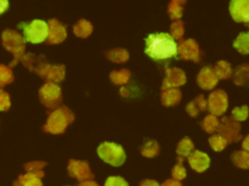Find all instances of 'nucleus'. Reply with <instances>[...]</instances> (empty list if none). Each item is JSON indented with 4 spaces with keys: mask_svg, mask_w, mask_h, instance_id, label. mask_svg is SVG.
Returning a JSON list of instances; mask_svg holds the SVG:
<instances>
[{
    "mask_svg": "<svg viewBox=\"0 0 249 186\" xmlns=\"http://www.w3.org/2000/svg\"><path fill=\"white\" fill-rule=\"evenodd\" d=\"M145 53L157 62L177 57V43L168 33H153L145 39Z\"/></svg>",
    "mask_w": 249,
    "mask_h": 186,
    "instance_id": "f257e3e1",
    "label": "nucleus"
},
{
    "mask_svg": "<svg viewBox=\"0 0 249 186\" xmlns=\"http://www.w3.org/2000/svg\"><path fill=\"white\" fill-rule=\"evenodd\" d=\"M74 114L67 107H58L52 111H48L47 122L42 129L50 134H62L66 127L74 121Z\"/></svg>",
    "mask_w": 249,
    "mask_h": 186,
    "instance_id": "f03ea898",
    "label": "nucleus"
},
{
    "mask_svg": "<svg viewBox=\"0 0 249 186\" xmlns=\"http://www.w3.org/2000/svg\"><path fill=\"white\" fill-rule=\"evenodd\" d=\"M1 38H2V45L5 47V49L13 53V60L11 61L9 67L10 68L14 67L24 55V50H25L24 38L18 32L12 29L4 30Z\"/></svg>",
    "mask_w": 249,
    "mask_h": 186,
    "instance_id": "7ed1b4c3",
    "label": "nucleus"
},
{
    "mask_svg": "<svg viewBox=\"0 0 249 186\" xmlns=\"http://www.w3.org/2000/svg\"><path fill=\"white\" fill-rule=\"evenodd\" d=\"M18 27L23 31L25 42L39 44L48 38V23L41 19H34L31 22H20Z\"/></svg>",
    "mask_w": 249,
    "mask_h": 186,
    "instance_id": "20e7f679",
    "label": "nucleus"
},
{
    "mask_svg": "<svg viewBox=\"0 0 249 186\" xmlns=\"http://www.w3.org/2000/svg\"><path fill=\"white\" fill-rule=\"evenodd\" d=\"M97 154L105 163L114 167H119L125 161V152L124 148L115 142H102L97 147Z\"/></svg>",
    "mask_w": 249,
    "mask_h": 186,
    "instance_id": "39448f33",
    "label": "nucleus"
},
{
    "mask_svg": "<svg viewBox=\"0 0 249 186\" xmlns=\"http://www.w3.org/2000/svg\"><path fill=\"white\" fill-rule=\"evenodd\" d=\"M39 99L41 103L50 109L57 108L62 102V92L59 85L47 82L39 89Z\"/></svg>",
    "mask_w": 249,
    "mask_h": 186,
    "instance_id": "423d86ee",
    "label": "nucleus"
},
{
    "mask_svg": "<svg viewBox=\"0 0 249 186\" xmlns=\"http://www.w3.org/2000/svg\"><path fill=\"white\" fill-rule=\"evenodd\" d=\"M240 124L229 116H224L220 120V124L218 127V135L225 138L228 142H235L241 140L240 135Z\"/></svg>",
    "mask_w": 249,
    "mask_h": 186,
    "instance_id": "0eeeda50",
    "label": "nucleus"
},
{
    "mask_svg": "<svg viewBox=\"0 0 249 186\" xmlns=\"http://www.w3.org/2000/svg\"><path fill=\"white\" fill-rule=\"evenodd\" d=\"M200 56V50L198 44L194 39L180 40L177 44V57L176 59L192 60L198 62Z\"/></svg>",
    "mask_w": 249,
    "mask_h": 186,
    "instance_id": "6e6552de",
    "label": "nucleus"
},
{
    "mask_svg": "<svg viewBox=\"0 0 249 186\" xmlns=\"http://www.w3.org/2000/svg\"><path fill=\"white\" fill-rule=\"evenodd\" d=\"M20 61L26 68H28L29 71L35 72L43 78H46V76L51 68V65L47 62L44 55H39L36 57L33 53H26L21 57Z\"/></svg>",
    "mask_w": 249,
    "mask_h": 186,
    "instance_id": "1a4fd4ad",
    "label": "nucleus"
},
{
    "mask_svg": "<svg viewBox=\"0 0 249 186\" xmlns=\"http://www.w3.org/2000/svg\"><path fill=\"white\" fill-rule=\"evenodd\" d=\"M228 108V96L223 90H215L211 92L207 99V109L210 114L222 115Z\"/></svg>",
    "mask_w": 249,
    "mask_h": 186,
    "instance_id": "9d476101",
    "label": "nucleus"
},
{
    "mask_svg": "<svg viewBox=\"0 0 249 186\" xmlns=\"http://www.w3.org/2000/svg\"><path fill=\"white\" fill-rule=\"evenodd\" d=\"M67 170L70 176L75 177L81 182L91 180L94 177V174L91 172L89 163L86 161H78L71 159L68 163Z\"/></svg>",
    "mask_w": 249,
    "mask_h": 186,
    "instance_id": "9b49d317",
    "label": "nucleus"
},
{
    "mask_svg": "<svg viewBox=\"0 0 249 186\" xmlns=\"http://www.w3.org/2000/svg\"><path fill=\"white\" fill-rule=\"evenodd\" d=\"M229 10L234 21L243 22L249 28V0H232Z\"/></svg>",
    "mask_w": 249,
    "mask_h": 186,
    "instance_id": "f8f14e48",
    "label": "nucleus"
},
{
    "mask_svg": "<svg viewBox=\"0 0 249 186\" xmlns=\"http://www.w3.org/2000/svg\"><path fill=\"white\" fill-rule=\"evenodd\" d=\"M165 75L166 76L161 83L162 90L168 88H177L181 85H184L187 81L186 74L179 68H166Z\"/></svg>",
    "mask_w": 249,
    "mask_h": 186,
    "instance_id": "ddd939ff",
    "label": "nucleus"
},
{
    "mask_svg": "<svg viewBox=\"0 0 249 186\" xmlns=\"http://www.w3.org/2000/svg\"><path fill=\"white\" fill-rule=\"evenodd\" d=\"M67 37L66 25L60 23L57 19L52 18L48 21V44L62 43Z\"/></svg>",
    "mask_w": 249,
    "mask_h": 186,
    "instance_id": "4468645a",
    "label": "nucleus"
},
{
    "mask_svg": "<svg viewBox=\"0 0 249 186\" xmlns=\"http://www.w3.org/2000/svg\"><path fill=\"white\" fill-rule=\"evenodd\" d=\"M218 78L213 72V70L209 67H203L197 77H196V82L198 86L204 90H210L216 86L218 83Z\"/></svg>",
    "mask_w": 249,
    "mask_h": 186,
    "instance_id": "2eb2a0df",
    "label": "nucleus"
},
{
    "mask_svg": "<svg viewBox=\"0 0 249 186\" xmlns=\"http://www.w3.org/2000/svg\"><path fill=\"white\" fill-rule=\"evenodd\" d=\"M188 162L193 170L197 172H202L208 169L210 165V159L208 155L201 151H194L188 157Z\"/></svg>",
    "mask_w": 249,
    "mask_h": 186,
    "instance_id": "dca6fc26",
    "label": "nucleus"
},
{
    "mask_svg": "<svg viewBox=\"0 0 249 186\" xmlns=\"http://www.w3.org/2000/svg\"><path fill=\"white\" fill-rule=\"evenodd\" d=\"M182 98V93L178 88H168L162 90L160 94V102L165 107H170L179 104Z\"/></svg>",
    "mask_w": 249,
    "mask_h": 186,
    "instance_id": "f3484780",
    "label": "nucleus"
},
{
    "mask_svg": "<svg viewBox=\"0 0 249 186\" xmlns=\"http://www.w3.org/2000/svg\"><path fill=\"white\" fill-rule=\"evenodd\" d=\"M207 109V101L204 99L203 95H198L196 99L191 101L186 106V111L192 117H196L198 111H204Z\"/></svg>",
    "mask_w": 249,
    "mask_h": 186,
    "instance_id": "a211bd4d",
    "label": "nucleus"
},
{
    "mask_svg": "<svg viewBox=\"0 0 249 186\" xmlns=\"http://www.w3.org/2000/svg\"><path fill=\"white\" fill-rule=\"evenodd\" d=\"M232 80L236 85H244L249 82V64L243 63L232 72Z\"/></svg>",
    "mask_w": 249,
    "mask_h": 186,
    "instance_id": "6ab92c4d",
    "label": "nucleus"
},
{
    "mask_svg": "<svg viewBox=\"0 0 249 186\" xmlns=\"http://www.w3.org/2000/svg\"><path fill=\"white\" fill-rule=\"evenodd\" d=\"M105 57L115 63H124L129 58V53L124 48H114L104 52Z\"/></svg>",
    "mask_w": 249,
    "mask_h": 186,
    "instance_id": "aec40b11",
    "label": "nucleus"
},
{
    "mask_svg": "<svg viewBox=\"0 0 249 186\" xmlns=\"http://www.w3.org/2000/svg\"><path fill=\"white\" fill-rule=\"evenodd\" d=\"M218 79H227L232 76V70L229 62L225 60L218 61L213 69Z\"/></svg>",
    "mask_w": 249,
    "mask_h": 186,
    "instance_id": "412c9836",
    "label": "nucleus"
},
{
    "mask_svg": "<svg viewBox=\"0 0 249 186\" xmlns=\"http://www.w3.org/2000/svg\"><path fill=\"white\" fill-rule=\"evenodd\" d=\"M65 77V67L64 65H54L51 66L46 78L49 82L56 83L64 79Z\"/></svg>",
    "mask_w": 249,
    "mask_h": 186,
    "instance_id": "4be33fe9",
    "label": "nucleus"
},
{
    "mask_svg": "<svg viewBox=\"0 0 249 186\" xmlns=\"http://www.w3.org/2000/svg\"><path fill=\"white\" fill-rule=\"evenodd\" d=\"M73 32L77 37L87 38L92 32V24L86 19H80L73 26Z\"/></svg>",
    "mask_w": 249,
    "mask_h": 186,
    "instance_id": "5701e85b",
    "label": "nucleus"
},
{
    "mask_svg": "<svg viewBox=\"0 0 249 186\" xmlns=\"http://www.w3.org/2000/svg\"><path fill=\"white\" fill-rule=\"evenodd\" d=\"M233 47L242 54L249 53V32H241L233 42Z\"/></svg>",
    "mask_w": 249,
    "mask_h": 186,
    "instance_id": "b1692460",
    "label": "nucleus"
},
{
    "mask_svg": "<svg viewBox=\"0 0 249 186\" xmlns=\"http://www.w3.org/2000/svg\"><path fill=\"white\" fill-rule=\"evenodd\" d=\"M231 160L234 166L240 169H249V152L244 150L235 151L231 153Z\"/></svg>",
    "mask_w": 249,
    "mask_h": 186,
    "instance_id": "393cba45",
    "label": "nucleus"
},
{
    "mask_svg": "<svg viewBox=\"0 0 249 186\" xmlns=\"http://www.w3.org/2000/svg\"><path fill=\"white\" fill-rule=\"evenodd\" d=\"M186 1L173 0L167 6V13L172 20H178L183 15V5Z\"/></svg>",
    "mask_w": 249,
    "mask_h": 186,
    "instance_id": "a878e982",
    "label": "nucleus"
},
{
    "mask_svg": "<svg viewBox=\"0 0 249 186\" xmlns=\"http://www.w3.org/2000/svg\"><path fill=\"white\" fill-rule=\"evenodd\" d=\"M194 149H195V145H194L193 141L191 140V139L186 137V138L182 139L180 140V142L178 143L176 152L180 157L184 158V157H189L190 154L192 152H194Z\"/></svg>",
    "mask_w": 249,
    "mask_h": 186,
    "instance_id": "bb28decb",
    "label": "nucleus"
},
{
    "mask_svg": "<svg viewBox=\"0 0 249 186\" xmlns=\"http://www.w3.org/2000/svg\"><path fill=\"white\" fill-rule=\"evenodd\" d=\"M130 78V72L127 69H122L120 71H112L110 73V79L113 83L123 85L128 82Z\"/></svg>",
    "mask_w": 249,
    "mask_h": 186,
    "instance_id": "cd10ccee",
    "label": "nucleus"
},
{
    "mask_svg": "<svg viewBox=\"0 0 249 186\" xmlns=\"http://www.w3.org/2000/svg\"><path fill=\"white\" fill-rule=\"evenodd\" d=\"M220 124V120L217 118V116L208 114L204 117V119L200 122V125L202 129L209 134H212L214 132H217L218 127Z\"/></svg>",
    "mask_w": 249,
    "mask_h": 186,
    "instance_id": "c85d7f7f",
    "label": "nucleus"
},
{
    "mask_svg": "<svg viewBox=\"0 0 249 186\" xmlns=\"http://www.w3.org/2000/svg\"><path fill=\"white\" fill-rule=\"evenodd\" d=\"M18 181L21 186H43L41 178L36 174L29 172L20 174L18 178Z\"/></svg>",
    "mask_w": 249,
    "mask_h": 186,
    "instance_id": "c756f323",
    "label": "nucleus"
},
{
    "mask_svg": "<svg viewBox=\"0 0 249 186\" xmlns=\"http://www.w3.org/2000/svg\"><path fill=\"white\" fill-rule=\"evenodd\" d=\"M47 165L46 162L43 161H33V162H29L26 163L23 168L26 170V172L29 173H33L36 174L37 176H39L40 178H42L44 176V171L42 170V169Z\"/></svg>",
    "mask_w": 249,
    "mask_h": 186,
    "instance_id": "7c9ffc66",
    "label": "nucleus"
},
{
    "mask_svg": "<svg viewBox=\"0 0 249 186\" xmlns=\"http://www.w3.org/2000/svg\"><path fill=\"white\" fill-rule=\"evenodd\" d=\"M160 151V145L159 143L154 140H148L141 148V154L147 158H153L155 157Z\"/></svg>",
    "mask_w": 249,
    "mask_h": 186,
    "instance_id": "2f4dec72",
    "label": "nucleus"
},
{
    "mask_svg": "<svg viewBox=\"0 0 249 186\" xmlns=\"http://www.w3.org/2000/svg\"><path fill=\"white\" fill-rule=\"evenodd\" d=\"M14 81V74L9 66L0 64V87L10 84Z\"/></svg>",
    "mask_w": 249,
    "mask_h": 186,
    "instance_id": "473e14b6",
    "label": "nucleus"
},
{
    "mask_svg": "<svg viewBox=\"0 0 249 186\" xmlns=\"http://www.w3.org/2000/svg\"><path fill=\"white\" fill-rule=\"evenodd\" d=\"M185 29H184V22L180 19L174 20L170 25V36L174 40H181L184 35Z\"/></svg>",
    "mask_w": 249,
    "mask_h": 186,
    "instance_id": "72a5a7b5",
    "label": "nucleus"
},
{
    "mask_svg": "<svg viewBox=\"0 0 249 186\" xmlns=\"http://www.w3.org/2000/svg\"><path fill=\"white\" fill-rule=\"evenodd\" d=\"M177 161H178V164L173 167V169L171 170V174H172L173 179L180 181V180L184 179L187 176V171H186V169L182 166L184 158L178 156Z\"/></svg>",
    "mask_w": 249,
    "mask_h": 186,
    "instance_id": "f704fd0d",
    "label": "nucleus"
},
{
    "mask_svg": "<svg viewBox=\"0 0 249 186\" xmlns=\"http://www.w3.org/2000/svg\"><path fill=\"white\" fill-rule=\"evenodd\" d=\"M209 144L215 151H222L228 145V140L220 135H214L209 138Z\"/></svg>",
    "mask_w": 249,
    "mask_h": 186,
    "instance_id": "c9c22d12",
    "label": "nucleus"
},
{
    "mask_svg": "<svg viewBox=\"0 0 249 186\" xmlns=\"http://www.w3.org/2000/svg\"><path fill=\"white\" fill-rule=\"evenodd\" d=\"M249 114V109L247 106H243L241 108H234L231 111V118L233 119L234 121H244L247 119Z\"/></svg>",
    "mask_w": 249,
    "mask_h": 186,
    "instance_id": "e433bc0d",
    "label": "nucleus"
},
{
    "mask_svg": "<svg viewBox=\"0 0 249 186\" xmlns=\"http://www.w3.org/2000/svg\"><path fill=\"white\" fill-rule=\"evenodd\" d=\"M11 107V100L10 95L0 88V110L6 111Z\"/></svg>",
    "mask_w": 249,
    "mask_h": 186,
    "instance_id": "4c0bfd02",
    "label": "nucleus"
},
{
    "mask_svg": "<svg viewBox=\"0 0 249 186\" xmlns=\"http://www.w3.org/2000/svg\"><path fill=\"white\" fill-rule=\"evenodd\" d=\"M104 186H128V183L121 176H109Z\"/></svg>",
    "mask_w": 249,
    "mask_h": 186,
    "instance_id": "58836bf2",
    "label": "nucleus"
},
{
    "mask_svg": "<svg viewBox=\"0 0 249 186\" xmlns=\"http://www.w3.org/2000/svg\"><path fill=\"white\" fill-rule=\"evenodd\" d=\"M160 186H182L180 181L175 179H167Z\"/></svg>",
    "mask_w": 249,
    "mask_h": 186,
    "instance_id": "ea45409f",
    "label": "nucleus"
},
{
    "mask_svg": "<svg viewBox=\"0 0 249 186\" xmlns=\"http://www.w3.org/2000/svg\"><path fill=\"white\" fill-rule=\"evenodd\" d=\"M139 186H160V184L156 180L152 179H145L140 182Z\"/></svg>",
    "mask_w": 249,
    "mask_h": 186,
    "instance_id": "a19ab883",
    "label": "nucleus"
},
{
    "mask_svg": "<svg viewBox=\"0 0 249 186\" xmlns=\"http://www.w3.org/2000/svg\"><path fill=\"white\" fill-rule=\"evenodd\" d=\"M9 8V1L7 0H0V15L6 12Z\"/></svg>",
    "mask_w": 249,
    "mask_h": 186,
    "instance_id": "79ce46f5",
    "label": "nucleus"
},
{
    "mask_svg": "<svg viewBox=\"0 0 249 186\" xmlns=\"http://www.w3.org/2000/svg\"><path fill=\"white\" fill-rule=\"evenodd\" d=\"M242 148L244 151L249 152V135H247L242 140Z\"/></svg>",
    "mask_w": 249,
    "mask_h": 186,
    "instance_id": "37998d69",
    "label": "nucleus"
},
{
    "mask_svg": "<svg viewBox=\"0 0 249 186\" xmlns=\"http://www.w3.org/2000/svg\"><path fill=\"white\" fill-rule=\"evenodd\" d=\"M77 186H99V185L95 181L87 180V181H83V182L79 183Z\"/></svg>",
    "mask_w": 249,
    "mask_h": 186,
    "instance_id": "c03bdc74",
    "label": "nucleus"
},
{
    "mask_svg": "<svg viewBox=\"0 0 249 186\" xmlns=\"http://www.w3.org/2000/svg\"><path fill=\"white\" fill-rule=\"evenodd\" d=\"M14 186H21V185H20V184L18 183V181L17 180V181H15V182H14Z\"/></svg>",
    "mask_w": 249,
    "mask_h": 186,
    "instance_id": "a18cd8bd",
    "label": "nucleus"
}]
</instances>
